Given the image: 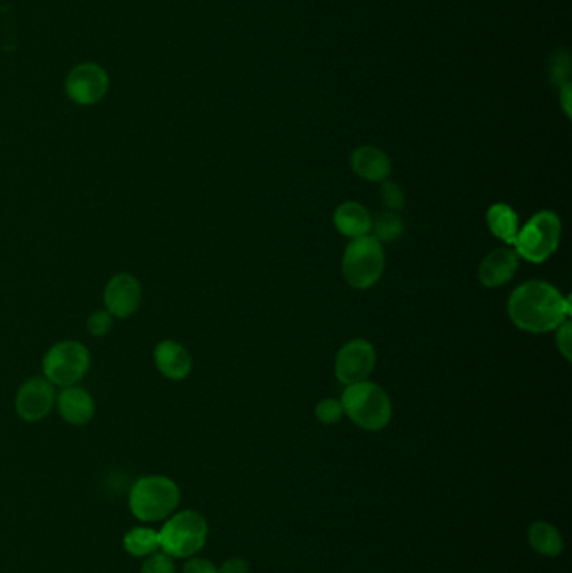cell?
<instances>
[{
    "mask_svg": "<svg viewBox=\"0 0 572 573\" xmlns=\"http://www.w3.org/2000/svg\"><path fill=\"white\" fill-rule=\"evenodd\" d=\"M571 312V297H564L554 285L541 280L520 285L509 299L510 321L531 334L556 331Z\"/></svg>",
    "mask_w": 572,
    "mask_h": 573,
    "instance_id": "6da1fadb",
    "label": "cell"
},
{
    "mask_svg": "<svg viewBox=\"0 0 572 573\" xmlns=\"http://www.w3.org/2000/svg\"><path fill=\"white\" fill-rule=\"evenodd\" d=\"M180 503V488L168 476H143L130 491V510L140 522H162Z\"/></svg>",
    "mask_w": 572,
    "mask_h": 573,
    "instance_id": "7a4b0ae2",
    "label": "cell"
},
{
    "mask_svg": "<svg viewBox=\"0 0 572 573\" xmlns=\"http://www.w3.org/2000/svg\"><path fill=\"white\" fill-rule=\"evenodd\" d=\"M341 404L344 414L366 431H380L390 423V398L375 382L363 381L346 386Z\"/></svg>",
    "mask_w": 572,
    "mask_h": 573,
    "instance_id": "3957f363",
    "label": "cell"
},
{
    "mask_svg": "<svg viewBox=\"0 0 572 573\" xmlns=\"http://www.w3.org/2000/svg\"><path fill=\"white\" fill-rule=\"evenodd\" d=\"M561 233V218L554 212L544 210L529 218V222L519 228L512 247H515L519 259L531 264H544L556 253Z\"/></svg>",
    "mask_w": 572,
    "mask_h": 573,
    "instance_id": "277c9868",
    "label": "cell"
},
{
    "mask_svg": "<svg viewBox=\"0 0 572 573\" xmlns=\"http://www.w3.org/2000/svg\"><path fill=\"white\" fill-rule=\"evenodd\" d=\"M385 252L375 237L354 238L344 252L343 277L353 289H370L385 272Z\"/></svg>",
    "mask_w": 572,
    "mask_h": 573,
    "instance_id": "5b68a950",
    "label": "cell"
},
{
    "mask_svg": "<svg viewBox=\"0 0 572 573\" xmlns=\"http://www.w3.org/2000/svg\"><path fill=\"white\" fill-rule=\"evenodd\" d=\"M158 535L162 552L172 558H190L207 542L208 525L200 513L185 510L168 517Z\"/></svg>",
    "mask_w": 572,
    "mask_h": 573,
    "instance_id": "8992f818",
    "label": "cell"
},
{
    "mask_svg": "<svg viewBox=\"0 0 572 573\" xmlns=\"http://www.w3.org/2000/svg\"><path fill=\"white\" fill-rule=\"evenodd\" d=\"M91 354L79 341L56 342L42 359V372L52 386H74L88 374Z\"/></svg>",
    "mask_w": 572,
    "mask_h": 573,
    "instance_id": "52a82bcc",
    "label": "cell"
},
{
    "mask_svg": "<svg viewBox=\"0 0 572 573\" xmlns=\"http://www.w3.org/2000/svg\"><path fill=\"white\" fill-rule=\"evenodd\" d=\"M56 386L44 376L29 377L17 389L16 411L27 423H37L47 418L56 406Z\"/></svg>",
    "mask_w": 572,
    "mask_h": 573,
    "instance_id": "ba28073f",
    "label": "cell"
},
{
    "mask_svg": "<svg viewBox=\"0 0 572 573\" xmlns=\"http://www.w3.org/2000/svg\"><path fill=\"white\" fill-rule=\"evenodd\" d=\"M375 364V347L364 339H353L339 349L334 371L341 384L351 386L366 381L375 369Z\"/></svg>",
    "mask_w": 572,
    "mask_h": 573,
    "instance_id": "9c48e42d",
    "label": "cell"
},
{
    "mask_svg": "<svg viewBox=\"0 0 572 573\" xmlns=\"http://www.w3.org/2000/svg\"><path fill=\"white\" fill-rule=\"evenodd\" d=\"M110 89V78L101 66L94 62L79 64L66 79L69 99L81 106H91L101 101Z\"/></svg>",
    "mask_w": 572,
    "mask_h": 573,
    "instance_id": "30bf717a",
    "label": "cell"
},
{
    "mask_svg": "<svg viewBox=\"0 0 572 573\" xmlns=\"http://www.w3.org/2000/svg\"><path fill=\"white\" fill-rule=\"evenodd\" d=\"M143 300V287L135 275L116 274L104 287V310H108L115 319H130L140 309Z\"/></svg>",
    "mask_w": 572,
    "mask_h": 573,
    "instance_id": "8fae6325",
    "label": "cell"
},
{
    "mask_svg": "<svg viewBox=\"0 0 572 573\" xmlns=\"http://www.w3.org/2000/svg\"><path fill=\"white\" fill-rule=\"evenodd\" d=\"M153 361L160 374L170 381H183L192 372L193 359L190 352L182 344L170 339L156 344Z\"/></svg>",
    "mask_w": 572,
    "mask_h": 573,
    "instance_id": "7c38bea8",
    "label": "cell"
},
{
    "mask_svg": "<svg viewBox=\"0 0 572 573\" xmlns=\"http://www.w3.org/2000/svg\"><path fill=\"white\" fill-rule=\"evenodd\" d=\"M56 406L64 421L73 426L88 424L96 413L93 396L78 384L63 388L56 396Z\"/></svg>",
    "mask_w": 572,
    "mask_h": 573,
    "instance_id": "4fadbf2b",
    "label": "cell"
},
{
    "mask_svg": "<svg viewBox=\"0 0 572 573\" xmlns=\"http://www.w3.org/2000/svg\"><path fill=\"white\" fill-rule=\"evenodd\" d=\"M519 269V255L510 248H497L480 264L479 279L485 287L497 289L510 282Z\"/></svg>",
    "mask_w": 572,
    "mask_h": 573,
    "instance_id": "5bb4252c",
    "label": "cell"
},
{
    "mask_svg": "<svg viewBox=\"0 0 572 573\" xmlns=\"http://www.w3.org/2000/svg\"><path fill=\"white\" fill-rule=\"evenodd\" d=\"M351 168L363 180L381 183L391 175V160L380 148L361 146L351 155Z\"/></svg>",
    "mask_w": 572,
    "mask_h": 573,
    "instance_id": "9a60e30c",
    "label": "cell"
},
{
    "mask_svg": "<svg viewBox=\"0 0 572 573\" xmlns=\"http://www.w3.org/2000/svg\"><path fill=\"white\" fill-rule=\"evenodd\" d=\"M334 225L344 237L361 238L370 235L373 228L371 215L361 203H341L334 212Z\"/></svg>",
    "mask_w": 572,
    "mask_h": 573,
    "instance_id": "2e32d148",
    "label": "cell"
},
{
    "mask_svg": "<svg viewBox=\"0 0 572 573\" xmlns=\"http://www.w3.org/2000/svg\"><path fill=\"white\" fill-rule=\"evenodd\" d=\"M487 225L495 237L507 245H514L515 237L519 233V217L509 205L505 203L492 205L487 212Z\"/></svg>",
    "mask_w": 572,
    "mask_h": 573,
    "instance_id": "e0dca14e",
    "label": "cell"
},
{
    "mask_svg": "<svg viewBox=\"0 0 572 573\" xmlns=\"http://www.w3.org/2000/svg\"><path fill=\"white\" fill-rule=\"evenodd\" d=\"M529 543L531 547L546 557H557L564 550V538L554 525L546 522H536L529 528Z\"/></svg>",
    "mask_w": 572,
    "mask_h": 573,
    "instance_id": "ac0fdd59",
    "label": "cell"
},
{
    "mask_svg": "<svg viewBox=\"0 0 572 573\" xmlns=\"http://www.w3.org/2000/svg\"><path fill=\"white\" fill-rule=\"evenodd\" d=\"M123 547L131 557H150L153 553L160 552V535L153 528H131L123 538Z\"/></svg>",
    "mask_w": 572,
    "mask_h": 573,
    "instance_id": "d6986e66",
    "label": "cell"
},
{
    "mask_svg": "<svg viewBox=\"0 0 572 573\" xmlns=\"http://www.w3.org/2000/svg\"><path fill=\"white\" fill-rule=\"evenodd\" d=\"M371 230H375V238L378 242H395L405 232V223L398 213L388 210L376 218Z\"/></svg>",
    "mask_w": 572,
    "mask_h": 573,
    "instance_id": "ffe728a7",
    "label": "cell"
},
{
    "mask_svg": "<svg viewBox=\"0 0 572 573\" xmlns=\"http://www.w3.org/2000/svg\"><path fill=\"white\" fill-rule=\"evenodd\" d=\"M381 202L385 203L390 212H400L405 207V191L393 181H381Z\"/></svg>",
    "mask_w": 572,
    "mask_h": 573,
    "instance_id": "44dd1931",
    "label": "cell"
},
{
    "mask_svg": "<svg viewBox=\"0 0 572 573\" xmlns=\"http://www.w3.org/2000/svg\"><path fill=\"white\" fill-rule=\"evenodd\" d=\"M113 315L108 310H96L93 314L89 315L86 321V329L93 337H104L113 327Z\"/></svg>",
    "mask_w": 572,
    "mask_h": 573,
    "instance_id": "7402d4cb",
    "label": "cell"
},
{
    "mask_svg": "<svg viewBox=\"0 0 572 573\" xmlns=\"http://www.w3.org/2000/svg\"><path fill=\"white\" fill-rule=\"evenodd\" d=\"M314 414L323 424L339 423L344 414L343 404L336 399H324L316 406Z\"/></svg>",
    "mask_w": 572,
    "mask_h": 573,
    "instance_id": "603a6c76",
    "label": "cell"
},
{
    "mask_svg": "<svg viewBox=\"0 0 572 573\" xmlns=\"http://www.w3.org/2000/svg\"><path fill=\"white\" fill-rule=\"evenodd\" d=\"M141 573H175V563L170 555L160 550L146 557Z\"/></svg>",
    "mask_w": 572,
    "mask_h": 573,
    "instance_id": "cb8c5ba5",
    "label": "cell"
},
{
    "mask_svg": "<svg viewBox=\"0 0 572 573\" xmlns=\"http://www.w3.org/2000/svg\"><path fill=\"white\" fill-rule=\"evenodd\" d=\"M569 54L566 51H557L556 56L552 59L551 64V79L552 83L562 88L564 84L569 83Z\"/></svg>",
    "mask_w": 572,
    "mask_h": 573,
    "instance_id": "d4e9b609",
    "label": "cell"
},
{
    "mask_svg": "<svg viewBox=\"0 0 572 573\" xmlns=\"http://www.w3.org/2000/svg\"><path fill=\"white\" fill-rule=\"evenodd\" d=\"M557 347L561 351L562 356L566 357L567 361H571V346H572V326L571 322H562L561 326L557 327Z\"/></svg>",
    "mask_w": 572,
    "mask_h": 573,
    "instance_id": "484cf974",
    "label": "cell"
},
{
    "mask_svg": "<svg viewBox=\"0 0 572 573\" xmlns=\"http://www.w3.org/2000/svg\"><path fill=\"white\" fill-rule=\"evenodd\" d=\"M183 573H220V570L205 558H190L183 567Z\"/></svg>",
    "mask_w": 572,
    "mask_h": 573,
    "instance_id": "4316f807",
    "label": "cell"
},
{
    "mask_svg": "<svg viewBox=\"0 0 572 573\" xmlns=\"http://www.w3.org/2000/svg\"><path fill=\"white\" fill-rule=\"evenodd\" d=\"M220 573H247L249 572V563L244 558H229L225 560L224 565L219 568Z\"/></svg>",
    "mask_w": 572,
    "mask_h": 573,
    "instance_id": "83f0119b",
    "label": "cell"
},
{
    "mask_svg": "<svg viewBox=\"0 0 572 573\" xmlns=\"http://www.w3.org/2000/svg\"><path fill=\"white\" fill-rule=\"evenodd\" d=\"M561 89V104L567 118H571V83L564 84Z\"/></svg>",
    "mask_w": 572,
    "mask_h": 573,
    "instance_id": "f1b7e54d",
    "label": "cell"
}]
</instances>
